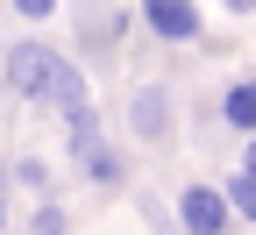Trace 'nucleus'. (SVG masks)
<instances>
[{"label":"nucleus","mask_w":256,"mask_h":235,"mask_svg":"<svg viewBox=\"0 0 256 235\" xmlns=\"http://www.w3.org/2000/svg\"><path fill=\"white\" fill-rule=\"evenodd\" d=\"M14 185H28V192H50V164H43V157H14Z\"/></svg>","instance_id":"nucleus-11"},{"label":"nucleus","mask_w":256,"mask_h":235,"mask_svg":"<svg viewBox=\"0 0 256 235\" xmlns=\"http://www.w3.org/2000/svg\"><path fill=\"white\" fill-rule=\"evenodd\" d=\"M128 136H136L142 150H171L178 114H171V93H164V86H142L136 100H128Z\"/></svg>","instance_id":"nucleus-6"},{"label":"nucleus","mask_w":256,"mask_h":235,"mask_svg":"<svg viewBox=\"0 0 256 235\" xmlns=\"http://www.w3.org/2000/svg\"><path fill=\"white\" fill-rule=\"evenodd\" d=\"M50 107H57V121H64V136H78V128H100V107H92V86H86V64L78 57H64L57 50V64H50Z\"/></svg>","instance_id":"nucleus-1"},{"label":"nucleus","mask_w":256,"mask_h":235,"mask_svg":"<svg viewBox=\"0 0 256 235\" xmlns=\"http://www.w3.org/2000/svg\"><path fill=\"white\" fill-rule=\"evenodd\" d=\"M28 235H72V214H64V199H43V207L28 214Z\"/></svg>","instance_id":"nucleus-9"},{"label":"nucleus","mask_w":256,"mask_h":235,"mask_svg":"<svg viewBox=\"0 0 256 235\" xmlns=\"http://www.w3.org/2000/svg\"><path fill=\"white\" fill-rule=\"evenodd\" d=\"M220 8H228V15H249V8H256V0H220Z\"/></svg>","instance_id":"nucleus-15"},{"label":"nucleus","mask_w":256,"mask_h":235,"mask_svg":"<svg viewBox=\"0 0 256 235\" xmlns=\"http://www.w3.org/2000/svg\"><path fill=\"white\" fill-rule=\"evenodd\" d=\"M72 15H78V36H86V57H114V43H121V29H128V15H121V8H107V0H72Z\"/></svg>","instance_id":"nucleus-7"},{"label":"nucleus","mask_w":256,"mask_h":235,"mask_svg":"<svg viewBox=\"0 0 256 235\" xmlns=\"http://www.w3.org/2000/svg\"><path fill=\"white\" fill-rule=\"evenodd\" d=\"M242 214H235V199L228 185H185L178 192V235H235Z\"/></svg>","instance_id":"nucleus-2"},{"label":"nucleus","mask_w":256,"mask_h":235,"mask_svg":"<svg viewBox=\"0 0 256 235\" xmlns=\"http://www.w3.org/2000/svg\"><path fill=\"white\" fill-rule=\"evenodd\" d=\"M228 199H235L242 228H256V178H249V171H228Z\"/></svg>","instance_id":"nucleus-10"},{"label":"nucleus","mask_w":256,"mask_h":235,"mask_svg":"<svg viewBox=\"0 0 256 235\" xmlns=\"http://www.w3.org/2000/svg\"><path fill=\"white\" fill-rule=\"evenodd\" d=\"M242 171H249V178H256V136H249V150H242Z\"/></svg>","instance_id":"nucleus-14"},{"label":"nucleus","mask_w":256,"mask_h":235,"mask_svg":"<svg viewBox=\"0 0 256 235\" xmlns=\"http://www.w3.org/2000/svg\"><path fill=\"white\" fill-rule=\"evenodd\" d=\"M220 121H228L235 136H256V79H228V93H220Z\"/></svg>","instance_id":"nucleus-8"},{"label":"nucleus","mask_w":256,"mask_h":235,"mask_svg":"<svg viewBox=\"0 0 256 235\" xmlns=\"http://www.w3.org/2000/svg\"><path fill=\"white\" fill-rule=\"evenodd\" d=\"M14 15H28V22H50V15H57V0H14Z\"/></svg>","instance_id":"nucleus-12"},{"label":"nucleus","mask_w":256,"mask_h":235,"mask_svg":"<svg viewBox=\"0 0 256 235\" xmlns=\"http://www.w3.org/2000/svg\"><path fill=\"white\" fill-rule=\"evenodd\" d=\"M8 192H14V171L0 164V228H8Z\"/></svg>","instance_id":"nucleus-13"},{"label":"nucleus","mask_w":256,"mask_h":235,"mask_svg":"<svg viewBox=\"0 0 256 235\" xmlns=\"http://www.w3.org/2000/svg\"><path fill=\"white\" fill-rule=\"evenodd\" d=\"M50 64H57V43H8V57H0V86H8L14 100H43L50 93Z\"/></svg>","instance_id":"nucleus-3"},{"label":"nucleus","mask_w":256,"mask_h":235,"mask_svg":"<svg viewBox=\"0 0 256 235\" xmlns=\"http://www.w3.org/2000/svg\"><path fill=\"white\" fill-rule=\"evenodd\" d=\"M142 29L164 50H185L206 36V15H200V0H142Z\"/></svg>","instance_id":"nucleus-4"},{"label":"nucleus","mask_w":256,"mask_h":235,"mask_svg":"<svg viewBox=\"0 0 256 235\" xmlns=\"http://www.w3.org/2000/svg\"><path fill=\"white\" fill-rule=\"evenodd\" d=\"M64 143H72V164H78V178H86V185L114 192V185L128 178V164H121V150L107 143V128H78V136H64Z\"/></svg>","instance_id":"nucleus-5"}]
</instances>
